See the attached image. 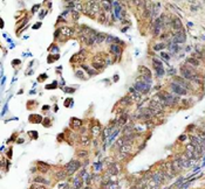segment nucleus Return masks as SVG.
I'll return each instance as SVG.
<instances>
[{
	"label": "nucleus",
	"mask_w": 205,
	"mask_h": 189,
	"mask_svg": "<svg viewBox=\"0 0 205 189\" xmlns=\"http://www.w3.org/2000/svg\"><path fill=\"white\" fill-rule=\"evenodd\" d=\"M171 166H172V169H174V172H179L181 169H183L182 165L179 163L178 160H175V161H172V162H171Z\"/></svg>",
	"instance_id": "1a4fd4ad"
},
{
	"label": "nucleus",
	"mask_w": 205,
	"mask_h": 189,
	"mask_svg": "<svg viewBox=\"0 0 205 189\" xmlns=\"http://www.w3.org/2000/svg\"><path fill=\"white\" fill-rule=\"evenodd\" d=\"M75 75H76V77H79L80 79H87V78H86V76H85V74H83V71H81V70L76 71Z\"/></svg>",
	"instance_id": "f3484780"
},
{
	"label": "nucleus",
	"mask_w": 205,
	"mask_h": 189,
	"mask_svg": "<svg viewBox=\"0 0 205 189\" xmlns=\"http://www.w3.org/2000/svg\"><path fill=\"white\" fill-rule=\"evenodd\" d=\"M56 179H58V180H65V177H66V176H67V173H66V172L65 171H60V172H58V173H56Z\"/></svg>",
	"instance_id": "f8f14e48"
},
{
	"label": "nucleus",
	"mask_w": 205,
	"mask_h": 189,
	"mask_svg": "<svg viewBox=\"0 0 205 189\" xmlns=\"http://www.w3.org/2000/svg\"><path fill=\"white\" fill-rule=\"evenodd\" d=\"M110 52H112L113 54L118 55V54L121 53V48L117 46V44H112V46H110Z\"/></svg>",
	"instance_id": "9b49d317"
},
{
	"label": "nucleus",
	"mask_w": 205,
	"mask_h": 189,
	"mask_svg": "<svg viewBox=\"0 0 205 189\" xmlns=\"http://www.w3.org/2000/svg\"><path fill=\"white\" fill-rule=\"evenodd\" d=\"M73 104H74V99H73V98H70V97H69V98H67V99L65 101V106H66V107H71V106H73Z\"/></svg>",
	"instance_id": "2eb2a0df"
},
{
	"label": "nucleus",
	"mask_w": 205,
	"mask_h": 189,
	"mask_svg": "<svg viewBox=\"0 0 205 189\" xmlns=\"http://www.w3.org/2000/svg\"><path fill=\"white\" fill-rule=\"evenodd\" d=\"M135 89H136V91H138V92L147 93L149 91V89H150V84L145 83L143 81H139V82H137V83L135 84Z\"/></svg>",
	"instance_id": "f03ea898"
},
{
	"label": "nucleus",
	"mask_w": 205,
	"mask_h": 189,
	"mask_svg": "<svg viewBox=\"0 0 205 189\" xmlns=\"http://www.w3.org/2000/svg\"><path fill=\"white\" fill-rule=\"evenodd\" d=\"M175 83H177L178 85H181V86H182V88H184L185 90L190 88V85H189V84H187L186 82H185V81L182 78V77H176V82H175Z\"/></svg>",
	"instance_id": "6e6552de"
},
{
	"label": "nucleus",
	"mask_w": 205,
	"mask_h": 189,
	"mask_svg": "<svg viewBox=\"0 0 205 189\" xmlns=\"http://www.w3.org/2000/svg\"><path fill=\"white\" fill-rule=\"evenodd\" d=\"M39 7H40V5H35V6H33V8H32V12L34 13V12H35V11L39 8Z\"/></svg>",
	"instance_id": "2f4dec72"
},
{
	"label": "nucleus",
	"mask_w": 205,
	"mask_h": 189,
	"mask_svg": "<svg viewBox=\"0 0 205 189\" xmlns=\"http://www.w3.org/2000/svg\"><path fill=\"white\" fill-rule=\"evenodd\" d=\"M79 155H80V156H86V155H87V152H86V151H81V152H79Z\"/></svg>",
	"instance_id": "c756f323"
},
{
	"label": "nucleus",
	"mask_w": 205,
	"mask_h": 189,
	"mask_svg": "<svg viewBox=\"0 0 205 189\" xmlns=\"http://www.w3.org/2000/svg\"><path fill=\"white\" fill-rule=\"evenodd\" d=\"M170 88H171V90H172L176 95H186V90L184 88H182L181 85H178L177 83H175V82L170 84Z\"/></svg>",
	"instance_id": "20e7f679"
},
{
	"label": "nucleus",
	"mask_w": 205,
	"mask_h": 189,
	"mask_svg": "<svg viewBox=\"0 0 205 189\" xmlns=\"http://www.w3.org/2000/svg\"><path fill=\"white\" fill-rule=\"evenodd\" d=\"M34 182H35V183H46V185H48L49 183L46 179H44V177H39V176H36L35 179H34Z\"/></svg>",
	"instance_id": "4468645a"
},
{
	"label": "nucleus",
	"mask_w": 205,
	"mask_h": 189,
	"mask_svg": "<svg viewBox=\"0 0 205 189\" xmlns=\"http://www.w3.org/2000/svg\"><path fill=\"white\" fill-rule=\"evenodd\" d=\"M172 26H174L175 29L182 31V22H181L179 19H174V20H172Z\"/></svg>",
	"instance_id": "9d476101"
},
{
	"label": "nucleus",
	"mask_w": 205,
	"mask_h": 189,
	"mask_svg": "<svg viewBox=\"0 0 205 189\" xmlns=\"http://www.w3.org/2000/svg\"><path fill=\"white\" fill-rule=\"evenodd\" d=\"M195 150H196V147L192 145V144H189V145L186 146V151H189V152H192V153H195Z\"/></svg>",
	"instance_id": "4be33fe9"
},
{
	"label": "nucleus",
	"mask_w": 205,
	"mask_h": 189,
	"mask_svg": "<svg viewBox=\"0 0 205 189\" xmlns=\"http://www.w3.org/2000/svg\"><path fill=\"white\" fill-rule=\"evenodd\" d=\"M56 85H58L56 81H54L52 84H49V85H46V89H48V90H52V89H55V88H56Z\"/></svg>",
	"instance_id": "aec40b11"
},
{
	"label": "nucleus",
	"mask_w": 205,
	"mask_h": 189,
	"mask_svg": "<svg viewBox=\"0 0 205 189\" xmlns=\"http://www.w3.org/2000/svg\"><path fill=\"white\" fill-rule=\"evenodd\" d=\"M149 109L151 110V112H152V114H156V113H158V112H160L162 111V109H163V105L160 104L159 102H157V101H151L150 103H149Z\"/></svg>",
	"instance_id": "7ed1b4c3"
},
{
	"label": "nucleus",
	"mask_w": 205,
	"mask_h": 189,
	"mask_svg": "<svg viewBox=\"0 0 205 189\" xmlns=\"http://www.w3.org/2000/svg\"><path fill=\"white\" fill-rule=\"evenodd\" d=\"M38 169L41 172V173H46L47 172V169H48V167H47V165H44V163H39V167H38Z\"/></svg>",
	"instance_id": "dca6fc26"
},
{
	"label": "nucleus",
	"mask_w": 205,
	"mask_h": 189,
	"mask_svg": "<svg viewBox=\"0 0 205 189\" xmlns=\"http://www.w3.org/2000/svg\"><path fill=\"white\" fill-rule=\"evenodd\" d=\"M42 109H44V110H48V109H49V106H48V105H45L44 107H42Z\"/></svg>",
	"instance_id": "e433bc0d"
},
{
	"label": "nucleus",
	"mask_w": 205,
	"mask_h": 189,
	"mask_svg": "<svg viewBox=\"0 0 205 189\" xmlns=\"http://www.w3.org/2000/svg\"><path fill=\"white\" fill-rule=\"evenodd\" d=\"M81 163L80 161H77V160H73L70 162H68L66 165V172H67L68 174H73L74 172H76L79 168H80Z\"/></svg>",
	"instance_id": "f257e3e1"
},
{
	"label": "nucleus",
	"mask_w": 205,
	"mask_h": 189,
	"mask_svg": "<svg viewBox=\"0 0 205 189\" xmlns=\"http://www.w3.org/2000/svg\"><path fill=\"white\" fill-rule=\"evenodd\" d=\"M47 77H48V76L46 75V74H42V75H40V76H39V81H44V79H45V78H47Z\"/></svg>",
	"instance_id": "c85d7f7f"
},
{
	"label": "nucleus",
	"mask_w": 205,
	"mask_h": 189,
	"mask_svg": "<svg viewBox=\"0 0 205 189\" xmlns=\"http://www.w3.org/2000/svg\"><path fill=\"white\" fill-rule=\"evenodd\" d=\"M117 79H118V76L115 75V76H114V81H115V82H117Z\"/></svg>",
	"instance_id": "c9c22d12"
},
{
	"label": "nucleus",
	"mask_w": 205,
	"mask_h": 189,
	"mask_svg": "<svg viewBox=\"0 0 205 189\" xmlns=\"http://www.w3.org/2000/svg\"><path fill=\"white\" fill-rule=\"evenodd\" d=\"M81 141H82L85 145H88V137H86V136L82 137V138H81Z\"/></svg>",
	"instance_id": "a878e982"
},
{
	"label": "nucleus",
	"mask_w": 205,
	"mask_h": 189,
	"mask_svg": "<svg viewBox=\"0 0 205 189\" xmlns=\"http://www.w3.org/2000/svg\"><path fill=\"white\" fill-rule=\"evenodd\" d=\"M83 69H85V70L87 71V72H88L89 75H95V74H96V72H94L93 70H90V69H89V68H88L87 66H83Z\"/></svg>",
	"instance_id": "b1692460"
},
{
	"label": "nucleus",
	"mask_w": 205,
	"mask_h": 189,
	"mask_svg": "<svg viewBox=\"0 0 205 189\" xmlns=\"http://www.w3.org/2000/svg\"><path fill=\"white\" fill-rule=\"evenodd\" d=\"M31 189H45L42 186H39V185H34V186H32L31 187Z\"/></svg>",
	"instance_id": "cd10ccee"
},
{
	"label": "nucleus",
	"mask_w": 205,
	"mask_h": 189,
	"mask_svg": "<svg viewBox=\"0 0 205 189\" xmlns=\"http://www.w3.org/2000/svg\"><path fill=\"white\" fill-rule=\"evenodd\" d=\"M185 138H186V137H185V136H182V137H181V138H179V139H181V140H184V139H185Z\"/></svg>",
	"instance_id": "4c0bfd02"
},
{
	"label": "nucleus",
	"mask_w": 205,
	"mask_h": 189,
	"mask_svg": "<svg viewBox=\"0 0 205 189\" xmlns=\"http://www.w3.org/2000/svg\"><path fill=\"white\" fill-rule=\"evenodd\" d=\"M160 56L163 57V58H165V61H166V62L170 60V56L168 55V54H165V53H160Z\"/></svg>",
	"instance_id": "393cba45"
},
{
	"label": "nucleus",
	"mask_w": 205,
	"mask_h": 189,
	"mask_svg": "<svg viewBox=\"0 0 205 189\" xmlns=\"http://www.w3.org/2000/svg\"><path fill=\"white\" fill-rule=\"evenodd\" d=\"M81 186H82V182L80 181V179H79V177L75 179V180H74V187H75V188H80Z\"/></svg>",
	"instance_id": "6ab92c4d"
},
{
	"label": "nucleus",
	"mask_w": 205,
	"mask_h": 189,
	"mask_svg": "<svg viewBox=\"0 0 205 189\" xmlns=\"http://www.w3.org/2000/svg\"><path fill=\"white\" fill-rule=\"evenodd\" d=\"M45 126H47V127L50 126V125H49V120H48V119H46V120H45Z\"/></svg>",
	"instance_id": "f704fd0d"
},
{
	"label": "nucleus",
	"mask_w": 205,
	"mask_h": 189,
	"mask_svg": "<svg viewBox=\"0 0 205 189\" xmlns=\"http://www.w3.org/2000/svg\"><path fill=\"white\" fill-rule=\"evenodd\" d=\"M104 39H106V35L104 34H100V33H96L95 34V40L97 41V42H102V41H104Z\"/></svg>",
	"instance_id": "ddd939ff"
},
{
	"label": "nucleus",
	"mask_w": 205,
	"mask_h": 189,
	"mask_svg": "<svg viewBox=\"0 0 205 189\" xmlns=\"http://www.w3.org/2000/svg\"><path fill=\"white\" fill-rule=\"evenodd\" d=\"M187 63L192 64L193 67H197V66H198V61H197V60H195V58H187Z\"/></svg>",
	"instance_id": "a211bd4d"
},
{
	"label": "nucleus",
	"mask_w": 205,
	"mask_h": 189,
	"mask_svg": "<svg viewBox=\"0 0 205 189\" xmlns=\"http://www.w3.org/2000/svg\"><path fill=\"white\" fill-rule=\"evenodd\" d=\"M201 138L203 139V140H205V131H203V132H201Z\"/></svg>",
	"instance_id": "72a5a7b5"
},
{
	"label": "nucleus",
	"mask_w": 205,
	"mask_h": 189,
	"mask_svg": "<svg viewBox=\"0 0 205 189\" xmlns=\"http://www.w3.org/2000/svg\"><path fill=\"white\" fill-rule=\"evenodd\" d=\"M186 41V35H185V33H184V31H179L177 34H176V36H175L174 39V43H183V42H185Z\"/></svg>",
	"instance_id": "423d86ee"
},
{
	"label": "nucleus",
	"mask_w": 205,
	"mask_h": 189,
	"mask_svg": "<svg viewBox=\"0 0 205 189\" xmlns=\"http://www.w3.org/2000/svg\"><path fill=\"white\" fill-rule=\"evenodd\" d=\"M130 102H131L130 97H125V98H123V99L121 101V103H122V104H125V105H128V104H130Z\"/></svg>",
	"instance_id": "5701e85b"
},
{
	"label": "nucleus",
	"mask_w": 205,
	"mask_h": 189,
	"mask_svg": "<svg viewBox=\"0 0 205 189\" xmlns=\"http://www.w3.org/2000/svg\"><path fill=\"white\" fill-rule=\"evenodd\" d=\"M40 26H41V22H39V23H36V25H34V26H33V29H36V28H40Z\"/></svg>",
	"instance_id": "473e14b6"
},
{
	"label": "nucleus",
	"mask_w": 205,
	"mask_h": 189,
	"mask_svg": "<svg viewBox=\"0 0 205 189\" xmlns=\"http://www.w3.org/2000/svg\"><path fill=\"white\" fill-rule=\"evenodd\" d=\"M165 47H166V46H165L164 43H160V44H157V46H155V47H154V49H155L156 52H158V50H160V49H164Z\"/></svg>",
	"instance_id": "412c9836"
},
{
	"label": "nucleus",
	"mask_w": 205,
	"mask_h": 189,
	"mask_svg": "<svg viewBox=\"0 0 205 189\" xmlns=\"http://www.w3.org/2000/svg\"><path fill=\"white\" fill-rule=\"evenodd\" d=\"M181 72H182L183 78H185V79H196V78H195V76H193V74L191 72V70H190V69H187V68H185V67H182Z\"/></svg>",
	"instance_id": "0eeeda50"
},
{
	"label": "nucleus",
	"mask_w": 205,
	"mask_h": 189,
	"mask_svg": "<svg viewBox=\"0 0 205 189\" xmlns=\"http://www.w3.org/2000/svg\"><path fill=\"white\" fill-rule=\"evenodd\" d=\"M50 52H53V53H54V52H55V53H58V52H59V48L56 47V46H54V47H52V50H50Z\"/></svg>",
	"instance_id": "7c9ffc66"
},
{
	"label": "nucleus",
	"mask_w": 205,
	"mask_h": 189,
	"mask_svg": "<svg viewBox=\"0 0 205 189\" xmlns=\"http://www.w3.org/2000/svg\"><path fill=\"white\" fill-rule=\"evenodd\" d=\"M152 66H154V68L156 69V72L158 76H163L164 75V69H163V66H162V63H160L158 60H156V58H154L152 60Z\"/></svg>",
	"instance_id": "39448f33"
},
{
	"label": "nucleus",
	"mask_w": 205,
	"mask_h": 189,
	"mask_svg": "<svg viewBox=\"0 0 205 189\" xmlns=\"http://www.w3.org/2000/svg\"><path fill=\"white\" fill-rule=\"evenodd\" d=\"M63 91L65 92H68V93H73L75 91V89H68V88H63Z\"/></svg>",
	"instance_id": "bb28decb"
}]
</instances>
